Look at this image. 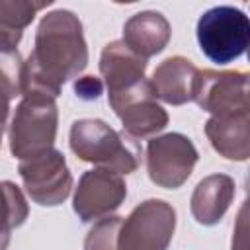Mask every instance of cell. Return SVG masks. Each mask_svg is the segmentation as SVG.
Returning a JSON list of instances; mask_svg holds the SVG:
<instances>
[{
    "instance_id": "obj_3",
    "label": "cell",
    "mask_w": 250,
    "mask_h": 250,
    "mask_svg": "<svg viewBox=\"0 0 250 250\" xmlns=\"http://www.w3.org/2000/svg\"><path fill=\"white\" fill-rule=\"evenodd\" d=\"M57 117L55 98L43 94H23L10 125L12 154L23 160L53 148L57 137Z\"/></svg>"
},
{
    "instance_id": "obj_2",
    "label": "cell",
    "mask_w": 250,
    "mask_h": 250,
    "mask_svg": "<svg viewBox=\"0 0 250 250\" xmlns=\"http://www.w3.org/2000/svg\"><path fill=\"white\" fill-rule=\"evenodd\" d=\"M70 148L80 160L115 174H131L139 166V150L133 139L117 133L102 119L74 121L70 127Z\"/></svg>"
},
{
    "instance_id": "obj_10",
    "label": "cell",
    "mask_w": 250,
    "mask_h": 250,
    "mask_svg": "<svg viewBox=\"0 0 250 250\" xmlns=\"http://www.w3.org/2000/svg\"><path fill=\"white\" fill-rule=\"evenodd\" d=\"M199 68L184 57H170L162 61L150 78L154 96L166 104L182 105L193 102Z\"/></svg>"
},
{
    "instance_id": "obj_8",
    "label": "cell",
    "mask_w": 250,
    "mask_h": 250,
    "mask_svg": "<svg viewBox=\"0 0 250 250\" xmlns=\"http://www.w3.org/2000/svg\"><path fill=\"white\" fill-rule=\"evenodd\" d=\"M193 102L213 115H232L250 109L248 74L238 70H199Z\"/></svg>"
},
{
    "instance_id": "obj_16",
    "label": "cell",
    "mask_w": 250,
    "mask_h": 250,
    "mask_svg": "<svg viewBox=\"0 0 250 250\" xmlns=\"http://www.w3.org/2000/svg\"><path fill=\"white\" fill-rule=\"evenodd\" d=\"M51 6L47 2H25V0H0V51H16L23 29L33 21L35 14Z\"/></svg>"
},
{
    "instance_id": "obj_15",
    "label": "cell",
    "mask_w": 250,
    "mask_h": 250,
    "mask_svg": "<svg viewBox=\"0 0 250 250\" xmlns=\"http://www.w3.org/2000/svg\"><path fill=\"white\" fill-rule=\"evenodd\" d=\"M117 117L123 123L125 135L131 137L133 141L148 139L168 125V113L156 104L154 96L125 105L123 109L117 111Z\"/></svg>"
},
{
    "instance_id": "obj_17",
    "label": "cell",
    "mask_w": 250,
    "mask_h": 250,
    "mask_svg": "<svg viewBox=\"0 0 250 250\" xmlns=\"http://www.w3.org/2000/svg\"><path fill=\"white\" fill-rule=\"evenodd\" d=\"M27 219V203L21 189L12 182H0V250L8 248L12 229Z\"/></svg>"
},
{
    "instance_id": "obj_9",
    "label": "cell",
    "mask_w": 250,
    "mask_h": 250,
    "mask_svg": "<svg viewBox=\"0 0 250 250\" xmlns=\"http://www.w3.org/2000/svg\"><path fill=\"white\" fill-rule=\"evenodd\" d=\"M127 186L121 174L94 168L84 172L74 193V213L82 223L109 217L125 199Z\"/></svg>"
},
{
    "instance_id": "obj_21",
    "label": "cell",
    "mask_w": 250,
    "mask_h": 250,
    "mask_svg": "<svg viewBox=\"0 0 250 250\" xmlns=\"http://www.w3.org/2000/svg\"><path fill=\"white\" fill-rule=\"evenodd\" d=\"M8 111H10V96L4 90H0V143H2V133H4V127H6Z\"/></svg>"
},
{
    "instance_id": "obj_5",
    "label": "cell",
    "mask_w": 250,
    "mask_h": 250,
    "mask_svg": "<svg viewBox=\"0 0 250 250\" xmlns=\"http://www.w3.org/2000/svg\"><path fill=\"white\" fill-rule=\"evenodd\" d=\"M176 229V211L162 199L137 205L121 221L117 250H166Z\"/></svg>"
},
{
    "instance_id": "obj_1",
    "label": "cell",
    "mask_w": 250,
    "mask_h": 250,
    "mask_svg": "<svg viewBox=\"0 0 250 250\" xmlns=\"http://www.w3.org/2000/svg\"><path fill=\"white\" fill-rule=\"evenodd\" d=\"M88 64V49L78 16L70 10L47 14L37 31L35 47L23 62V92L57 98L66 80Z\"/></svg>"
},
{
    "instance_id": "obj_7",
    "label": "cell",
    "mask_w": 250,
    "mask_h": 250,
    "mask_svg": "<svg viewBox=\"0 0 250 250\" xmlns=\"http://www.w3.org/2000/svg\"><path fill=\"white\" fill-rule=\"evenodd\" d=\"M197 158L199 156L193 143L180 133L150 139L146 145L148 178L166 189L180 188L189 178Z\"/></svg>"
},
{
    "instance_id": "obj_14",
    "label": "cell",
    "mask_w": 250,
    "mask_h": 250,
    "mask_svg": "<svg viewBox=\"0 0 250 250\" xmlns=\"http://www.w3.org/2000/svg\"><path fill=\"white\" fill-rule=\"evenodd\" d=\"M234 195V180L227 174H213L201 180L191 195V215L199 225H217L227 213Z\"/></svg>"
},
{
    "instance_id": "obj_11",
    "label": "cell",
    "mask_w": 250,
    "mask_h": 250,
    "mask_svg": "<svg viewBox=\"0 0 250 250\" xmlns=\"http://www.w3.org/2000/svg\"><path fill=\"white\" fill-rule=\"evenodd\" d=\"M146 61L129 51L123 41H111L104 47L100 72L107 86V96H115L145 80Z\"/></svg>"
},
{
    "instance_id": "obj_20",
    "label": "cell",
    "mask_w": 250,
    "mask_h": 250,
    "mask_svg": "<svg viewBox=\"0 0 250 250\" xmlns=\"http://www.w3.org/2000/svg\"><path fill=\"white\" fill-rule=\"evenodd\" d=\"M104 82L96 76H82L74 82V92L82 100H98L102 96Z\"/></svg>"
},
{
    "instance_id": "obj_18",
    "label": "cell",
    "mask_w": 250,
    "mask_h": 250,
    "mask_svg": "<svg viewBox=\"0 0 250 250\" xmlns=\"http://www.w3.org/2000/svg\"><path fill=\"white\" fill-rule=\"evenodd\" d=\"M0 90L10 100L23 92V61L16 51H0Z\"/></svg>"
},
{
    "instance_id": "obj_13",
    "label": "cell",
    "mask_w": 250,
    "mask_h": 250,
    "mask_svg": "<svg viewBox=\"0 0 250 250\" xmlns=\"http://www.w3.org/2000/svg\"><path fill=\"white\" fill-rule=\"evenodd\" d=\"M170 23L158 12H139L123 25V45L141 59L160 53L170 39Z\"/></svg>"
},
{
    "instance_id": "obj_4",
    "label": "cell",
    "mask_w": 250,
    "mask_h": 250,
    "mask_svg": "<svg viewBox=\"0 0 250 250\" xmlns=\"http://www.w3.org/2000/svg\"><path fill=\"white\" fill-rule=\"evenodd\" d=\"M197 43L201 53L219 64L232 62L246 53L250 43L248 16L234 6H215L197 21Z\"/></svg>"
},
{
    "instance_id": "obj_12",
    "label": "cell",
    "mask_w": 250,
    "mask_h": 250,
    "mask_svg": "<svg viewBox=\"0 0 250 250\" xmlns=\"http://www.w3.org/2000/svg\"><path fill=\"white\" fill-rule=\"evenodd\" d=\"M205 135L213 148L229 160H246L250 156V115H213L205 123Z\"/></svg>"
},
{
    "instance_id": "obj_19",
    "label": "cell",
    "mask_w": 250,
    "mask_h": 250,
    "mask_svg": "<svg viewBox=\"0 0 250 250\" xmlns=\"http://www.w3.org/2000/svg\"><path fill=\"white\" fill-rule=\"evenodd\" d=\"M121 217H104L88 232L84 240V250H117V232L121 227Z\"/></svg>"
},
{
    "instance_id": "obj_6",
    "label": "cell",
    "mask_w": 250,
    "mask_h": 250,
    "mask_svg": "<svg viewBox=\"0 0 250 250\" xmlns=\"http://www.w3.org/2000/svg\"><path fill=\"white\" fill-rule=\"evenodd\" d=\"M20 176L27 195L35 203L47 207L62 203L72 188V176L64 156L57 148H47L35 156L20 160Z\"/></svg>"
}]
</instances>
